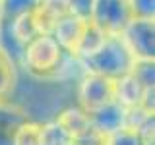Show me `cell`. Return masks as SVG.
Here are the masks:
<instances>
[{
	"label": "cell",
	"mask_w": 155,
	"mask_h": 145,
	"mask_svg": "<svg viewBox=\"0 0 155 145\" xmlns=\"http://www.w3.org/2000/svg\"><path fill=\"white\" fill-rule=\"evenodd\" d=\"M132 74L140 79L143 87H155V60H134Z\"/></svg>",
	"instance_id": "5bb4252c"
},
{
	"label": "cell",
	"mask_w": 155,
	"mask_h": 145,
	"mask_svg": "<svg viewBox=\"0 0 155 145\" xmlns=\"http://www.w3.org/2000/svg\"><path fill=\"white\" fill-rule=\"evenodd\" d=\"M134 18H153L155 16V0H130Z\"/></svg>",
	"instance_id": "e0dca14e"
},
{
	"label": "cell",
	"mask_w": 155,
	"mask_h": 145,
	"mask_svg": "<svg viewBox=\"0 0 155 145\" xmlns=\"http://www.w3.org/2000/svg\"><path fill=\"white\" fill-rule=\"evenodd\" d=\"M68 145H80V143H76V141H70V143H68Z\"/></svg>",
	"instance_id": "d6986e66"
},
{
	"label": "cell",
	"mask_w": 155,
	"mask_h": 145,
	"mask_svg": "<svg viewBox=\"0 0 155 145\" xmlns=\"http://www.w3.org/2000/svg\"><path fill=\"white\" fill-rule=\"evenodd\" d=\"M105 39L107 35L101 29H97L93 23H87V27H85V33H84V37H81V41H80V47H78V52H76V58L78 60H81V58H87V56H91L93 52H97L101 47H103V43H105Z\"/></svg>",
	"instance_id": "7c38bea8"
},
{
	"label": "cell",
	"mask_w": 155,
	"mask_h": 145,
	"mask_svg": "<svg viewBox=\"0 0 155 145\" xmlns=\"http://www.w3.org/2000/svg\"><path fill=\"white\" fill-rule=\"evenodd\" d=\"M134 60H155V19L132 18L118 35Z\"/></svg>",
	"instance_id": "5b68a950"
},
{
	"label": "cell",
	"mask_w": 155,
	"mask_h": 145,
	"mask_svg": "<svg viewBox=\"0 0 155 145\" xmlns=\"http://www.w3.org/2000/svg\"><path fill=\"white\" fill-rule=\"evenodd\" d=\"M37 2L39 0H2V19H0V23L10 21L19 14L31 10Z\"/></svg>",
	"instance_id": "9a60e30c"
},
{
	"label": "cell",
	"mask_w": 155,
	"mask_h": 145,
	"mask_svg": "<svg viewBox=\"0 0 155 145\" xmlns=\"http://www.w3.org/2000/svg\"><path fill=\"white\" fill-rule=\"evenodd\" d=\"M18 64L0 47V105H10V97L18 81Z\"/></svg>",
	"instance_id": "30bf717a"
},
{
	"label": "cell",
	"mask_w": 155,
	"mask_h": 145,
	"mask_svg": "<svg viewBox=\"0 0 155 145\" xmlns=\"http://www.w3.org/2000/svg\"><path fill=\"white\" fill-rule=\"evenodd\" d=\"M116 101V79L84 72L76 81V105L87 114Z\"/></svg>",
	"instance_id": "3957f363"
},
{
	"label": "cell",
	"mask_w": 155,
	"mask_h": 145,
	"mask_svg": "<svg viewBox=\"0 0 155 145\" xmlns=\"http://www.w3.org/2000/svg\"><path fill=\"white\" fill-rule=\"evenodd\" d=\"M151 89H155V87H149V89L143 87L142 83H140L138 77H136L132 72H128L126 76H122V77L116 79V103H120L126 110L140 108V106L143 108L145 95H147V91H151ZM147 112H149V110H147Z\"/></svg>",
	"instance_id": "ba28073f"
},
{
	"label": "cell",
	"mask_w": 155,
	"mask_h": 145,
	"mask_svg": "<svg viewBox=\"0 0 155 145\" xmlns=\"http://www.w3.org/2000/svg\"><path fill=\"white\" fill-rule=\"evenodd\" d=\"M54 122L60 126L66 132V135L74 141V139H80L84 134H87L91 130V120L89 114L85 110H81L78 105H70L66 108H62L60 112L54 116Z\"/></svg>",
	"instance_id": "9c48e42d"
},
{
	"label": "cell",
	"mask_w": 155,
	"mask_h": 145,
	"mask_svg": "<svg viewBox=\"0 0 155 145\" xmlns=\"http://www.w3.org/2000/svg\"><path fill=\"white\" fill-rule=\"evenodd\" d=\"M107 145H142V143H140L138 130L134 126L126 124L124 128L116 130L114 134L107 135Z\"/></svg>",
	"instance_id": "2e32d148"
},
{
	"label": "cell",
	"mask_w": 155,
	"mask_h": 145,
	"mask_svg": "<svg viewBox=\"0 0 155 145\" xmlns=\"http://www.w3.org/2000/svg\"><path fill=\"white\" fill-rule=\"evenodd\" d=\"M43 122L23 120L12 134V145H41Z\"/></svg>",
	"instance_id": "8fae6325"
},
{
	"label": "cell",
	"mask_w": 155,
	"mask_h": 145,
	"mask_svg": "<svg viewBox=\"0 0 155 145\" xmlns=\"http://www.w3.org/2000/svg\"><path fill=\"white\" fill-rule=\"evenodd\" d=\"M72 139L66 135V132L58 126L54 120L43 122L41 132V145H68Z\"/></svg>",
	"instance_id": "4fadbf2b"
},
{
	"label": "cell",
	"mask_w": 155,
	"mask_h": 145,
	"mask_svg": "<svg viewBox=\"0 0 155 145\" xmlns=\"http://www.w3.org/2000/svg\"><path fill=\"white\" fill-rule=\"evenodd\" d=\"M10 105L27 120L48 122L62 108L76 105V81L54 77H33L18 70V81L10 97Z\"/></svg>",
	"instance_id": "6da1fadb"
},
{
	"label": "cell",
	"mask_w": 155,
	"mask_h": 145,
	"mask_svg": "<svg viewBox=\"0 0 155 145\" xmlns=\"http://www.w3.org/2000/svg\"><path fill=\"white\" fill-rule=\"evenodd\" d=\"M89 120L97 132H101L103 135H110L128 124V110L120 103L113 101V103L105 105L103 108L89 112Z\"/></svg>",
	"instance_id": "52a82bcc"
},
{
	"label": "cell",
	"mask_w": 155,
	"mask_h": 145,
	"mask_svg": "<svg viewBox=\"0 0 155 145\" xmlns=\"http://www.w3.org/2000/svg\"><path fill=\"white\" fill-rule=\"evenodd\" d=\"M81 70L89 74H99L110 79H118L126 76L134 66V58L124 47L120 37H107L103 47L91 56L80 60Z\"/></svg>",
	"instance_id": "7a4b0ae2"
},
{
	"label": "cell",
	"mask_w": 155,
	"mask_h": 145,
	"mask_svg": "<svg viewBox=\"0 0 155 145\" xmlns=\"http://www.w3.org/2000/svg\"><path fill=\"white\" fill-rule=\"evenodd\" d=\"M0 19H2V0H0Z\"/></svg>",
	"instance_id": "ac0fdd59"
},
{
	"label": "cell",
	"mask_w": 155,
	"mask_h": 145,
	"mask_svg": "<svg viewBox=\"0 0 155 145\" xmlns=\"http://www.w3.org/2000/svg\"><path fill=\"white\" fill-rule=\"evenodd\" d=\"M134 18L130 0H91L87 19L107 37H118Z\"/></svg>",
	"instance_id": "277c9868"
},
{
	"label": "cell",
	"mask_w": 155,
	"mask_h": 145,
	"mask_svg": "<svg viewBox=\"0 0 155 145\" xmlns=\"http://www.w3.org/2000/svg\"><path fill=\"white\" fill-rule=\"evenodd\" d=\"M89 23V19L84 16H78V14H66L60 21L56 23L54 31H52V37L56 39V43L60 45V48L66 52L68 56L76 58L78 47H80V41L85 33V27Z\"/></svg>",
	"instance_id": "8992f818"
}]
</instances>
